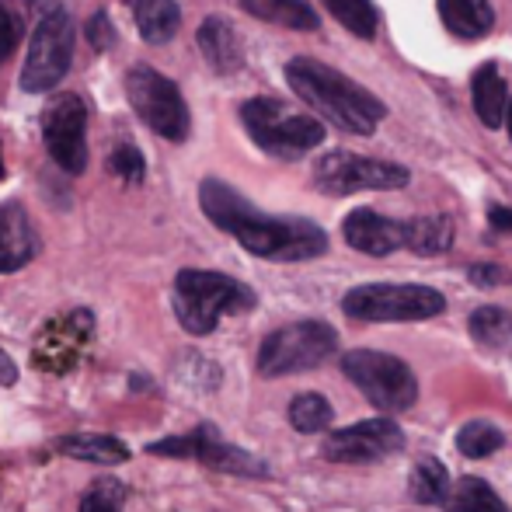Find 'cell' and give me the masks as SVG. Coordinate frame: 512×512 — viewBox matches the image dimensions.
Instances as JSON below:
<instances>
[{
	"mask_svg": "<svg viewBox=\"0 0 512 512\" xmlns=\"http://www.w3.org/2000/svg\"><path fill=\"white\" fill-rule=\"evenodd\" d=\"M241 122L251 133V140L265 154L279 157V161H297V157L310 154L317 143H324L321 119L297 112V108L279 102V98H251V102H244Z\"/></svg>",
	"mask_w": 512,
	"mask_h": 512,
	"instance_id": "obj_4",
	"label": "cell"
},
{
	"mask_svg": "<svg viewBox=\"0 0 512 512\" xmlns=\"http://www.w3.org/2000/svg\"><path fill=\"white\" fill-rule=\"evenodd\" d=\"M70 56H74V21H70L67 11L46 14L32 32L18 84L28 95L53 91L70 70Z\"/></svg>",
	"mask_w": 512,
	"mask_h": 512,
	"instance_id": "obj_10",
	"label": "cell"
},
{
	"mask_svg": "<svg viewBox=\"0 0 512 512\" xmlns=\"http://www.w3.org/2000/svg\"><path fill=\"white\" fill-rule=\"evenodd\" d=\"M112 171L122 178V182H129V185H136V182H143V171H147V164H143V154L133 147V143H119V147L112 150Z\"/></svg>",
	"mask_w": 512,
	"mask_h": 512,
	"instance_id": "obj_31",
	"label": "cell"
},
{
	"mask_svg": "<svg viewBox=\"0 0 512 512\" xmlns=\"http://www.w3.org/2000/svg\"><path fill=\"white\" fill-rule=\"evenodd\" d=\"M439 18L460 39H481L495 25V11L488 0H439Z\"/></svg>",
	"mask_w": 512,
	"mask_h": 512,
	"instance_id": "obj_20",
	"label": "cell"
},
{
	"mask_svg": "<svg viewBox=\"0 0 512 512\" xmlns=\"http://www.w3.org/2000/svg\"><path fill=\"white\" fill-rule=\"evenodd\" d=\"M342 373L380 411H408L418 401V380L398 356L377 349H352L342 356Z\"/></svg>",
	"mask_w": 512,
	"mask_h": 512,
	"instance_id": "obj_6",
	"label": "cell"
},
{
	"mask_svg": "<svg viewBox=\"0 0 512 512\" xmlns=\"http://www.w3.org/2000/svg\"><path fill=\"white\" fill-rule=\"evenodd\" d=\"M91 338V314L88 310H74L67 317H56L42 328L39 342H35V366L49 373H63L81 359L84 345Z\"/></svg>",
	"mask_w": 512,
	"mask_h": 512,
	"instance_id": "obj_14",
	"label": "cell"
},
{
	"mask_svg": "<svg viewBox=\"0 0 512 512\" xmlns=\"http://www.w3.org/2000/svg\"><path fill=\"white\" fill-rule=\"evenodd\" d=\"M157 457H178V460H199L209 471L237 474V478H269V464L255 453L230 446L220 439V432L213 425H196L192 432H178V436L157 439L147 446Z\"/></svg>",
	"mask_w": 512,
	"mask_h": 512,
	"instance_id": "obj_11",
	"label": "cell"
},
{
	"mask_svg": "<svg viewBox=\"0 0 512 512\" xmlns=\"http://www.w3.org/2000/svg\"><path fill=\"white\" fill-rule=\"evenodd\" d=\"M199 49L216 74H234L244 63V46L237 28L227 18H206L199 25Z\"/></svg>",
	"mask_w": 512,
	"mask_h": 512,
	"instance_id": "obj_17",
	"label": "cell"
},
{
	"mask_svg": "<svg viewBox=\"0 0 512 512\" xmlns=\"http://www.w3.org/2000/svg\"><path fill=\"white\" fill-rule=\"evenodd\" d=\"M338 352V331L328 321H297L272 331L258 349V373L269 380L307 373Z\"/></svg>",
	"mask_w": 512,
	"mask_h": 512,
	"instance_id": "obj_5",
	"label": "cell"
},
{
	"mask_svg": "<svg viewBox=\"0 0 512 512\" xmlns=\"http://www.w3.org/2000/svg\"><path fill=\"white\" fill-rule=\"evenodd\" d=\"M126 98L133 105V112L143 119V126L154 129L157 136H164L171 143H182L189 136V105H185L178 84L168 81L164 74H157L150 67H133L126 77Z\"/></svg>",
	"mask_w": 512,
	"mask_h": 512,
	"instance_id": "obj_8",
	"label": "cell"
},
{
	"mask_svg": "<svg viewBox=\"0 0 512 512\" xmlns=\"http://www.w3.org/2000/svg\"><path fill=\"white\" fill-rule=\"evenodd\" d=\"M453 241H457V223L446 213L415 216V220L405 223V248L422 258L443 255V251L453 248Z\"/></svg>",
	"mask_w": 512,
	"mask_h": 512,
	"instance_id": "obj_19",
	"label": "cell"
},
{
	"mask_svg": "<svg viewBox=\"0 0 512 512\" xmlns=\"http://www.w3.org/2000/svg\"><path fill=\"white\" fill-rule=\"evenodd\" d=\"M129 499V488L119 478H98L81 495V509L77 512H122Z\"/></svg>",
	"mask_w": 512,
	"mask_h": 512,
	"instance_id": "obj_30",
	"label": "cell"
},
{
	"mask_svg": "<svg viewBox=\"0 0 512 512\" xmlns=\"http://www.w3.org/2000/svg\"><path fill=\"white\" fill-rule=\"evenodd\" d=\"M35 258V230L21 203L0 206V276L25 269Z\"/></svg>",
	"mask_w": 512,
	"mask_h": 512,
	"instance_id": "obj_16",
	"label": "cell"
},
{
	"mask_svg": "<svg viewBox=\"0 0 512 512\" xmlns=\"http://www.w3.org/2000/svg\"><path fill=\"white\" fill-rule=\"evenodd\" d=\"M199 206H203L209 223L234 234L244 251L269 258V262H307V258L328 251V234L314 220L269 216L251 206L227 182H216V178H206L199 185Z\"/></svg>",
	"mask_w": 512,
	"mask_h": 512,
	"instance_id": "obj_1",
	"label": "cell"
},
{
	"mask_svg": "<svg viewBox=\"0 0 512 512\" xmlns=\"http://www.w3.org/2000/svg\"><path fill=\"white\" fill-rule=\"evenodd\" d=\"M405 450V432L391 418H366L324 439V457L335 464H377Z\"/></svg>",
	"mask_w": 512,
	"mask_h": 512,
	"instance_id": "obj_13",
	"label": "cell"
},
{
	"mask_svg": "<svg viewBox=\"0 0 512 512\" xmlns=\"http://www.w3.org/2000/svg\"><path fill=\"white\" fill-rule=\"evenodd\" d=\"M342 310L356 321H425L446 310L432 286L418 283H366L342 297Z\"/></svg>",
	"mask_w": 512,
	"mask_h": 512,
	"instance_id": "obj_7",
	"label": "cell"
},
{
	"mask_svg": "<svg viewBox=\"0 0 512 512\" xmlns=\"http://www.w3.org/2000/svg\"><path fill=\"white\" fill-rule=\"evenodd\" d=\"M286 84L297 91L300 102H307L342 133L370 136L387 115V108L377 95H370L352 77L338 74L335 67L310 60V56H297V60L286 63Z\"/></svg>",
	"mask_w": 512,
	"mask_h": 512,
	"instance_id": "obj_2",
	"label": "cell"
},
{
	"mask_svg": "<svg viewBox=\"0 0 512 512\" xmlns=\"http://www.w3.org/2000/svg\"><path fill=\"white\" fill-rule=\"evenodd\" d=\"M408 168L391 161H377V157H359L349 150H331L314 164V182L317 192L324 196H352V192H391L408 185Z\"/></svg>",
	"mask_w": 512,
	"mask_h": 512,
	"instance_id": "obj_9",
	"label": "cell"
},
{
	"mask_svg": "<svg viewBox=\"0 0 512 512\" xmlns=\"http://www.w3.org/2000/svg\"><path fill=\"white\" fill-rule=\"evenodd\" d=\"M450 488H453L450 471H446V464L436 457L418 460L415 471H411V478H408V492L418 506H443L446 495H450Z\"/></svg>",
	"mask_w": 512,
	"mask_h": 512,
	"instance_id": "obj_25",
	"label": "cell"
},
{
	"mask_svg": "<svg viewBox=\"0 0 512 512\" xmlns=\"http://www.w3.org/2000/svg\"><path fill=\"white\" fill-rule=\"evenodd\" d=\"M88 42L98 49V53H105V49L115 46V25L108 14H95V18L88 21Z\"/></svg>",
	"mask_w": 512,
	"mask_h": 512,
	"instance_id": "obj_33",
	"label": "cell"
},
{
	"mask_svg": "<svg viewBox=\"0 0 512 512\" xmlns=\"http://www.w3.org/2000/svg\"><path fill=\"white\" fill-rule=\"evenodd\" d=\"M506 105H509V91L506 81L499 77V67L495 63H485V67L474 74V112L485 122L488 129H499L506 122Z\"/></svg>",
	"mask_w": 512,
	"mask_h": 512,
	"instance_id": "obj_22",
	"label": "cell"
},
{
	"mask_svg": "<svg viewBox=\"0 0 512 512\" xmlns=\"http://www.w3.org/2000/svg\"><path fill=\"white\" fill-rule=\"evenodd\" d=\"M467 276H471L474 286H499V283H506V279H509L502 265H471V272H467Z\"/></svg>",
	"mask_w": 512,
	"mask_h": 512,
	"instance_id": "obj_34",
	"label": "cell"
},
{
	"mask_svg": "<svg viewBox=\"0 0 512 512\" xmlns=\"http://www.w3.org/2000/svg\"><path fill=\"white\" fill-rule=\"evenodd\" d=\"M331 418H335V408H331V401L324 394L307 391L290 401V425L297 432H307V436L324 432L331 425Z\"/></svg>",
	"mask_w": 512,
	"mask_h": 512,
	"instance_id": "obj_27",
	"label": "cell"
},
{
	"mask_svg": "<svg viewBox=\"0 0 512 512\" xmlns=\"http://www.w3.org/2000/svg\"><path fill=\"white\" fill-rule=\"evenodd\" d=\"M506 129H509V140H512V98H509V105H506Z\"/></svg>",
	"mask_w": 512,
	"mask_h": 512,
	"instance_id": "obj_37",
	"label": "cell"
},
{
	"mask_svg": "<svg viewBox=\"0 0 512 512\" xmlns=\"http://www.w3.org/2000/svg\"><path fill=\"white\" fill-rule=\"evenodd\" d=\"M258 304V297L237 279L223 276V272L206 269H182L175 276V293H171V307L175 317L189 335H213L223 314H241Z\"/></svg>",
	"mask_w": 512,
	"mask_h": 512,
	"instance_id": "obj_3",
	"label": "cell"
},
{
	"mask_svg": "<svg viewBox=\"0 0 512 512\" xmlns=\"http://www.w3.org/2000/svg\"><path fill=\"white\" fill-rule=\"evenodd\" d=\"M328 14L342 28H349L356 39H373L377 35V11L370 0H321Z\"/></svg>",
	"mask_w": 512,
	"mask_h": 512,
	"instance_id": "obj_28",
	"label": "cell"
},
{
	"mask_svg": "<svg viewBox=\"0 0 512 512\" xmlns=\"http://www.w3.org/2000/svg\"><path fill=\"white\" fill-rule=\"evenodd\" d=\"M133 18L143 42H150V46L171 42L178 25H182V11H178L175 0H133Z\"/></svg>",
	"mask_w": 512,
	"mask_h": 512,
	"instance_id": "obj_21",
	"label": "cell"
},
{
	"mask_svg": "<svg viewBox=\"0 0 512 512\" xmlns=\"http://www.w3.org/2000/svg\"><path fill=\"white\" fill-rule=\"evenodd\" d=\"M471 328V338L485 349H506L512 342V314L506 307H478L467 321Z\"/></svg>",
	"mask_w": 512,
	"mask_h": 512,
	"instance_id": "obj_26",
	"label": "cell"
},
{
	"mask_svg": "<svg viewBox=\"0 0 512 512\" xmlns=\"http://www.w3.org/2000/svg\"><path fill=\"white\" fill-rule=\"evenodd\" d=\"M14 46H18V18L7 4H0V63L11 60Z\"/></svg>",
	"mask_w": 512,
	"mask_h": 512,
	"instance_id": "obj_32",
	"label": "cell"
},
{
	"mask_svg": "<svg viewBox=\"0 0 512 512\" xmlns=\"http://www.w3.org/2000/svg\"><path fill=\"white\" fill-rule=\"evenodd\" d=\"M244 11L255 14L258 21L269 25H283L293 32H314L317 28V11L307 0H241Z\"/></svg>",
	"mask_w": 512,
	"mask_h": 512,
	"instance_id": "obj_23",
	"label": "cell"
},
{
	"mask_svg": "<svg viewBox=\"0 0 512 512\" xmlns=\"http://www.w3.org/2000/svg\"><path fill=\"white\" fill-rule=\"evenodd\" d=\"M342 234L349 241V248L373 258L394 255L398 248H405V223L387 220V216L373 213V209H352L342 223Z\"/></svg>",
	"mask_w": 512,
	"mask_h": 512,
	"instance_id": "obj_15",
	"label": "cell"
},
{
	"mask_svg": "<svg viewBox=\"0 0 512 512\" xmlns=\"http://www.w3.org/2000/svg\"><path fill=\"white\" fill-rule=\"evenodd\" d=\"M457 446L464 457L481 460V457H492L495 450H502L506 436H502L499 425L485 422V418H474V422H467L464 429L457 432Z\"/></svg>",
	"mask_w": 512,
	"mask_h": 512,
	"instance_id": "obj_29",
	"label": "cell"
},
{
	"mask_svg": "<svg viewBox=\"0 0 512 512\" xmlns=\"http://www.w3.org/2000/svg\"><path fill=\"white\" fill-rule=\"evenodd\" d=\"M0 178H4V157H0Z\"/></svg>",
	"mask_w": 512,
	"mask_h": 512,
	"instance_id": "obj_38",
	"label": "cell"
},
{
	"mask_svg": "<svg viewBox=\"0 0 512 512\" xmlns=\"http://www.w3.org/2000/svg\"><path fill=\"white\" fill-rule=\"evenodd\" d=\"M488 220H492L495 230H509L512 234V209L509 206H495L492 213H488Z\"/></svg>",
	"mask_w": 512,
	"mask_h": 512,
	"instance_id": "obj_36",
	"label": "cell"
},
{
	"mask_svg": "<svg viewBox=\"0 0 512 512\" xmlns=\"http://www.w3.org/2000/svg\"><path fill=\"white\" fill-rule=\"evenodd\" d=\"M56 450L70 460L102 467H115L129 460V446L119 436H105V432H70V436H60Z\"/></svg>",
	"mask_w": 512,
	"mask_h": 512,
	"instance_id": "obj_18",
	"label": "cell"
},
{
	"mask_svg": "<svg viewBox=\"0 0 512 512\" xmlns=\"http://www.w3.org/2000/svg\"><path fill=\"white\" fill-rule=\"evenodd\" d=\"M42 140L67 175L88 168V108L77 95H53L42 112Z\"/></svg>",
	"mask_w": 512,
	"mask_h": 512,
	"instance_id": "obj_12",
	"label": "cell"
},
{
	"mask_svg": "<svg viewBox=\"0 0 512 512\" xmlns=\"http://www.w3.org/2000/svg\"><path fill=\"white\" fill-rule=\"evenodd\" d=\"M443 509L446 512H512L506 502L499 499V492H495L488 481L474 478V474H464V478L450 488Z\"/></svg>",
	"mask_w": 512,
	"mask_h": 512,
	"instance_id": "obj_24",
	"label": "cell"
},
{
	"mask_svg": "<svg viewBox=\"0 0 512 512\" xmlns=\"http://www.w3.org/2000/svg\"><path fill=\"white\" fill-rule=\"evenodd\" d=\"M14 380H18V366H14L11 356H7V352L0 349V387H11Z\"/></svg>",
	"mask_w": 512,
	"mask_h": 512,
	"instance_id": "obj_35",
	"label": "cell"
}]
</instances>
